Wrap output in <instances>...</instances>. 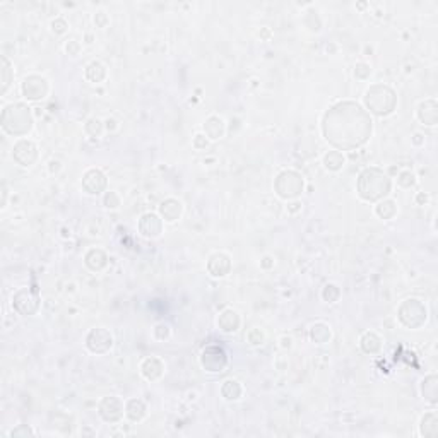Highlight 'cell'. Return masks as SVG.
Masks as SVG:
<instances>
[{
	"label": "cell",
	"mask_w": 438,
	"mask_h": 438,
	"mask_svg": "<svg viewBox=\"0 0 438 438\" xmlns=\"http://www.w3.org/2000/svg\"><path fill=\"white\" fill-rule=\"evenodd\" d=\"M23 93L28 100H40L46 95V80L36 75H31L24 80L23 84Z\"/></svg>",
	"instance_id": "3"
},
{
	"label": "cell",
	"mask_w": 438,
	"mask_h": 438,
	"mask_svg": "<svg viewBox=\"0 0 438 438\" xmlns=\"http://www.w3.org/2000/svg\"><path fill=\"white\" fill-rule=\"evenodd\" d=\"M4 65H6V69H4V93H6L7 87H9V77H7V72H9V62H7V58H4Z\"/></svg>",
	"instance_id": "10"
},
{
	"label": "cell",
	"mask_w": 438,
	"mask_h": 438,
	"mask_svg": "<svg viewBox=\"0 0 438 438\" xmlns=\"http://www.w3.org/2000/svg\"><path fill=\"white\" fill-rule=\"evenodd\" d=\"M288 178L289 180H286V175H284V173H281L279 175V180L286 182V185L278 187V194L281 195V197H286V199L296 197V195L300 194V190L303 189V180L293 171H288Z\"/></svg>",
	"instance_id": "2"
},
{
	"label": "cell",
	"mask_w": 438,
	"mask_h": 438,
	"mask_svg": "<svg viewBox=\"0 0 438 438\" xmlns=\"http://www.w3.org/2000/svg\"><path fill=\"white\" fill-rule=\"evenodd\" d=\"M399 184H401L402 187H411L412 184H414V175H412L411 171H404V173H401V178H399Z\"/></svg>",
	"instance_id": "9"
},
{
	"label": "cell",
	"mask_w": 438,
	"mask_h": 438,
	"mask_svg": "<svg viewBox=\"0 0 438 438\" xmlns=\"http://www.w3.org/2000/svg\"><path fill=\"white\" fill-rule=\"evenodd\" d=\"M421 110H426V113L423 112H418L419 115V120L424 122V125H435L436 123V105L435 101L431 103V108H428V101H424V103L419 105Z\"/></svg>",
	"instance_id": "5"
},
{
	"label": "cell",
	"mask_w": 438,
	"mask_h": 438,
	"mask_svg": "<svg viewBox=\"0 0 438 438\" xmlns=\"http://www.w3.org/2000/svg\"><path fill=\"white\" fill-rule=\"evenodd\" d=\"M436 377H428L426 380L423 382V395L424 399H428L429 402H435L436 401Z\"/></svg>",
	"instance_id": "7"
},
{
	"label": "cell",
	"mask_w": 438,
	"mask_h": 438,
	"mask_svg": "<svg viewBox=\"0 0 438 438\" xmlns=\"http://www.w3.org/2000/svg\"><path fill=\"white\" fill-rule=\"evenodd\" d=\"M146 414V409H144V404L140 401H130L129 406H127V416L134 421H139L142 419V416Z\"/></svg>",
	"instance_id": "6"
},
{
	"label": "cell",
	"mask_w": 438,
	"mask_h": 438,
	"mask_svg": "<svg viewBox=\"0 0 438 438\" xmlns=\"http://www.w3.org/2000/svg\"><path fill=\"white\" fill-rule=\"evenodd\" d=\"M360 195L365 201H377V199L384 197L390 190V180L387 178L380 169L370 168L365 169L360 175L358 182Z\"/></svg>",
	"instance_id": "1"
},
{
	"label": "cell",
	"mask_w": 438,
	"mask_h": 438,
	"mask_svg": "<svg viewBox=\"0 0 438 438\" xmlns=\"http://www.w3.org/2000/svg\"><path fill=\"white\" fill-rule=\"evenodd\" d=\"M325 166L329 169H339L344 164V156L341 154V152L337 151H332L329 152V154L325 156Z\"/></svg>",
	"instance_id": "8"
},
{
	"label": "cell",
	"mask_w": 438,
	"mask_h": 438,
	"mask_svg": "<svg viewBox=\"0 0 438 438\" xmlns=\"http://www.w3.org/2000/svg\"><path fill=\"white\" fill-rule=\"evenodd\" d=\"M182 212V204L175 201V199H169V201L163 202L161 206V214L164 216L166 221H175Z\"/></svg>",
	"instance_id": "4"
}]
</instances>
